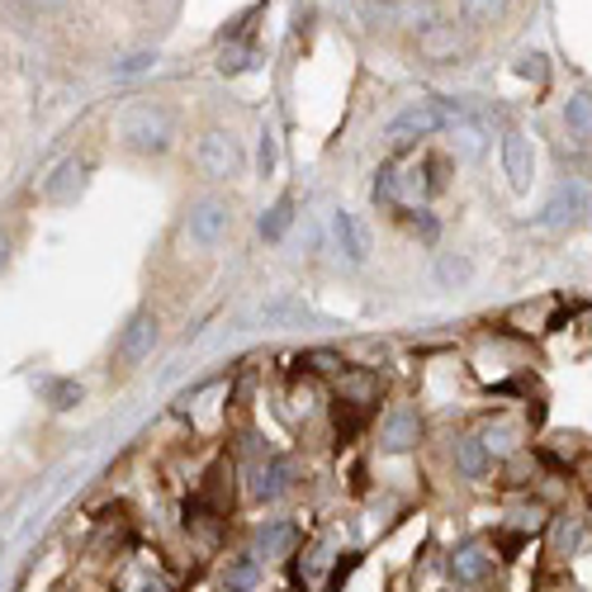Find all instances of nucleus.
I'll return each instance as SVG.
<instances>
[{
  "instance_id": "obj_1",
  "label": "nucleus",
  "mask_w": 592,
  "mask_h": 592,
  "mask_svg": "<svg viewBox=\"0 0 592 592\" xmlns=\"http://www.w3.org/2000/svg\"><path fill=\"white\" fill-rule=\"evenodd\" d=\"M176 138V124L162 104H134L124 118H118V142L138 156H162Z\"/></svg>"
},
{
  "instance_id": "obj_2",
  "label": "nucleus",
  "mask_w": 592,
  "mask_h": 592,
  "mask_svg": "<svg viewBox=\"0 0 592 592\" xmlns=\"http://www.w3.org/2000/svg\"><path fill=\"white\" fill-rule=\"evenodd\" d=\"M465 118V104H455V100H423V104H413V110H403L399 118L389 124V138L393 142H413V138H431V134H441V128H451Z\"/></svg>"
},
{
  "instance_id": "obj_3",
  "label": "nucleus",
  "mask_w": 592,
  "mask_h": 592,
  "mask_svg": "<svg viewBox=\"0 0 592 592\" xmlns=\"http://www.w3.org/2000/svg\"><path fill=\"white\" fill-rule=\"evenodd\" d=\"M194 162H200L204 176L232 180V176H242L247 156H242V142H237L228 128H209V134L200 138V152H194Z\"/></svg>"
},
{
  "instance_id": "obj_4",
  "label": "nucleus",
  "mask_w": 592,
  "mask_h": 592,
  "mask_svg": "<svg viewBox=\"0 0 592 592\" xmlns=\"http://www.w3.org/2000/svg\"><path fill=\"white\" fill-rule=\"evenodd\" d=\"M152 347H156V313L152 308H138L134 318L118 327L114 365H118V370H138V365L152 355Z\"/></svg>"
},
{
  "instance_id": "obj_5",
  "label": "nucleus",
  "mask_w": 592,
  "mask_h": 592,
  "mask_svg": "<svg viewBox=\"0 0 592 592\" xmlns=\"http://www.w3.org/2000/svg\"><path fill=\"white\" fill-rule=\"evenodd\" d=\"M232 228V209L228 200H200V204H190V214H186V237L194 247H218L223 237H228Z\"/></svg>"
},
{
  "instance_id": "obj_6",
  "label": "nucleus",
  "mask_w": 592,
  "mask_h": 592,
  "mask_svg": "<svg viewBox=\"0 0 592 592\" xmlns=\"http://www.w3.org/2000/svg\"><path fill=\"white\" fill-rule=\"evenodd\" d=\"M417 58L431 62V67H451V62L465 58V38H459L455 24H427V29H417Z\"/></svg>"
},
{
  "instance_id": "obj_7",
  "label": "nucleus",
  "mask_w": 592,
  "mask_h": 592,
  "mask_svg": "<svg viewBox=\"0 0 592 592\" xmlns=\"http://www.w3.org/2000/svg\"><path fill=\"white\" fill-rule=\"evenodd\" d=\"M417 441H423V417H417V407H393L385 417V427H379V451L407 455Z\"/></svg>"
},
{
  "instance_id": "obj_8",
  "label": "nucleus",
  "mask_w": 592,
  "mask_h": 592,
  "mask_svg": "<svg viewBox=\"0 0 592 592\" xmlns=\"http://www.w3.org/2000/svg\"><path fill=\"white\" fill-rule=\"evenodd\" d=\"M252 497H261V503H275V497H285L289 489H294V465H289L285 455H266L252 465Z\"/></svg>"
},
{
  "instance_id": "obj_9",
  "label": "nucleus",
  "mask_w": 592,
  "mask_h": 592,
  "mask_svg": "<svg viewBox=\"0 0 592 592\" xmlns=\"http://www.w3.org/2000/svg\"><path fill=\"white\" fill-rule=\"evenodd\" d=\"M583 214H588V190L564 186V190L550 194V204L536 214V223H541V228H569V223H578Z\"/></svg>"
},
{
  "instance_id": "obj_10",
  "label": "nucleus",
  "mask_w": 592,
  "mask_h": 592,
  "mask_svg": "<svg viewBox=\"0 0 592 592\" xmlns=\"http://www.w3.org/2000/svg\"><path fill=\"white\" fill-rule=\"evenodd\" d=\"M503 171H507V180H512V190H526L531 186V176H536V152H531V138L526 134H512L503 138Z\"/></svg>"
},
{
  "instance_id": "obj_11",
  "label": "nucleus",
  "mask_w": 592,
  "mask_h": 592,
  "mask_svg": "<svg viewBox=\"0 0 592 592\" xmlns=\"http://www.w3.org/2000/svg\"><path fill=\"white\" fill-rule=\"evenodd\" d=\"M86 186V162H76V156H67L58 171L48 176V186H43V200L48 204H76V194H81Z\"/></svg>"
},
{
  "instance_id": "obj_12",
  "label": "nucleus",
  "mask_w": 592,
  "mask_h": 592,
  "mask_svg": "<svg viewBox=\"0 0 592 592\" xmlns=\"http://www.w3.org/2000/svg\"><path fill=\"white\" fill-rule=\"evenodd\" d=\"M332 232H337L341 256H347L351 266H361L365 252H370V242H365V228L355 223V214H347V209H337V214H332Z\"/></svg>"
},
{
  "instance_id": "obj_13",
  "label": "nucleus",
  "mask_w": 592,
  "mask_h": 592,
  "mask_svg": "<svg viewBox=\"0 0 592 592\" xmlns=\"http://www.w3.org/2000/svg\"><path fill=\"white\" fill-rule=\"evenodd\" d=\"M493 569V555L483 545H465V550H455L451 555V578L455 583H483Z\"/></svg>"
},
{
  "instance_id": "obj_14",
  "label": "nucleus",
  "mask_w": 592,
  "mask_h": 592,
  "mask_svg": "<svg viewBox=\"0 0 592 592\" xmlns=\"http://www.w3.org/2000/svg\"><path fill=\"white\" fill-rule=\"evenodd\" d=\"M299 545V526L289 521H266L256 531V555H289Z\"/></svg>"
},
{
  "instance_id": "obj_15",
  "label": "nucleus",
  "mask_w": 592,
  "mask_h": 592,
  "mask_svg": "<svg viewBox=\"0 0 592 592\" xmlns=\"http://www.w3.org/2000/svg\"><path fill=\"white\" fill-rule=\"evenodd\" d=\"M455 469L465 479H483L489 474V451H483L479 437H455Z\"/></svg>"
},
{
  "instance_id": "obj_16",
  "label": "nucleus",
  "mask_w": 592,
  "mask_h": 592,
  "mask_svg": "<svg viewBox=\"0 0 592 592\" xmlns=\"http://www.w3.org/2000/svg\"><path fill=\"white\" fill-rule=\"evenodd\" d=\"M564 124H569V134L578 142H592V96L588 90L569 96V104H564Z\"/></svg>"
},
{
  "instance_id": "obj_17",
  "label": "nucleus",
  "mask_w": 592,
  "mask_h": 592,
  "mask_svg": "<svg viewBox=\"0 0 592 592\" xmlns=\"http://www.w3.org/2000/svg\"><path fill=\"white\" fill-rule=\"evenodd\" d=\"M81 399H86V389L76 379H48L43 385V403L52 413H72V407H81Z\"/></svg>"
},
{
  "instance_id": "obj_18",
  "label": "nucleus",
  "mask_w": 592,
  "mask_h": 592,
  "mask_svg": "<svg viewBox=\"0 0 592 592\" xmlns=\"http://www.w3.org/2000/svg\"><path fill=\"white\" fill-rule=\"evenodd\" d=\"M256 62H261V48H256V43H232V48H223L218 72H223V76H242V72H252Z\"/></svg>"
},
{
  "instance_id": "obj_19",
  "label": "nucleus",
  "mask_w": 592,
  "mask_h": 592,
  "mask_svg": "<svg viewBox=\"0 0 592 592\" xmlns=\"http://www.w3.org/2000/svg\"><path fill=\"white\" fill-rule=\"evenodd\" d=\"M459 10H465V20L474 29H489V24L507 15V0H459Z\"/></svg>"
},
{
  "instance_id": "obj_20",
  "label": "nucleus",
  "mask_w": 592,
  "mask_h": 592,
  "mask_svg": "<svg viewBox=\"0 0 592 592\" xmlns=\"http://www.w3.org/2000/svg\"><path fill=\"white\" fill-rule=\"evenodd\" d=\"M393 20L399 24H437L441 20V10H437V0H399V5H393Z\"/></svg>"
},
{
  "instance_id": "obj_21",
  "label": "nucleus",
  "mask_w": 592,
  "mask_h": 592,
  "mask_svg": "<svg viewBox=\"0 0 592 592\" xmlns=\"http://www.w3.org/2000/svg\"><path fill=\"white\" fill-rule=\"evenodd\" d=\"M289 218H294V200H289V194H280V200L270 204V214L261 218V237H266V242H280L285 228H289Z\"/></svg>"
},
{
  "instance_id": "obj_22",
  "label": "nucleus",
  "mask_w": 592,
  "mask_h": 592,
  "mask_svg": "<svg viewBox=\"0 0 592 592\" xmlns=\"http://www.w3.org/2000/svg\"><path fill=\"white\" fill-rule=\"evenodd\" d=\"M469 275H474L469 256H441V261H437V280H441L445 289H459V285H469Z\"/></svg>"
},
{
  "instance_id": "obj_23",
  "label": "nucleus",
  "mask_w": 592,
  "mask_h": 592,
  "mask_svg": "<svg viewBox=\"0 0 592 592\" xmlns=\"http://www.w3.org/2000/svg\"><path fill=\"white\" fill-rule=\"evenodd\" d=\"M261 318H266V323H308L313 313L304 304H294V299H275V304L261 308Z\"/></svg>"
},
{
  "instance_id": "obj_24",
  "label": "nucleus",
  "mask_w": 592,
  "mask_h": 592,
  "mask_svg": "<svg viewBox=\"0 0 592 592\" xmlns=\"http://www.w3.org/2000/svg\"><path fill=\"white\" fill-rule=\"evenodd\" d=\"M256 578H261L256 555H242V559H232V564H228V588H252Z\"/></svg>"
},
{
  "instance_id": "obj_25",
  "label": "nucleus",
  "mask_w": 592,
  "mask_h": 592,
  "mask_svg": "<svg viewBox=\"0 0 592 592\" xmlns=\"http://www.w3.org/2000/svg\"><path fill=\"white\" fill-rule=\"evenodd\" d=\"M545 58H541V52H521V58H517V76H526V81H536V86H541L545 81Z\"/></svg>"
},
{
  "instance_id": "obj_26",
  "label": "nucleus",
  "mask_w": 592,
  "mask_h": 592,
  "mask_svg": "<svg viewBox=\"0 0 592 592\" xmlns=\"http://www.w3.org/2000/svg\"><path fill=\"white\" fill-rule=\"evenodd\" d=\"M479 441H483V451L489 455H507L512 451V427H489Z\"/></svg>"
},
{
  "instance_id": "obj_27",
  "label": "nucleus",
  "mask_w": 592,
  "mask_h": 592,
  "mask_svg": "<svg viewBox=\"0 0 592 592\" xmlns=\"http://www.w3.org/2000/svg\"><path fill=\"white\" fill-rule=\"evenodd\" d=\"M152 62H156V52H134V58L114 62V76H138V72H148Z\"/></svg>"
},
{
  "instance_id": "obj_28",
  "label": "nucleus",
  "mask_w": 592,
  "mask_h": 592,
  "mask_svg": "<svg viewBox=\"0 0 592 592\" xmlns=\"http://www.w3.org/2000/svg\"><path fill=\"white\" fill-rule=\"evenodd\" d=\"M275 171V134L266 128V134H261V176H270Z\"/></svg>"
},
{
  "instance_id": "obj_29",
  "label": "nucleus",
  "mask_w": 592,
  "mask_h": 592,
  "mask_svg": "<svg viewBox=\"0 0 592 592\" xmlns=\"http://www.w3.org/2000/svg\"><path fill=\"white\" fill-rule=\"evenodd\" d=\"M355 564H361V555H347V559H337V569H332V578H327V588H341V583H347V574L355 569Z\"/></svg>"
},
{
  "instance_id": "obj_30",
  "label": "nucleus",
  "mask_w": 592,
  "mask_h": 592,
  "mask_svg": "<svg viewBox=\"0 0 592 592\" xmlns=\"http://www.w3.org/2000/svg\"><path fill=\"white\" fill-rule=\"evenodd\" d=\"M10 261H15V242H10V232L0 228V275L10 270Z\"/></svg>"
},
{
  "instance_id": "obj_31",
  "label": "nucleus",
  "mask_w": 592,
  "mask_h": 592,
  "mask_svg": "<svg viewBox=\"0 0 592 592\" xmlns=\"http://www.w3.org/2000/svg\"><path fill=\"white\" fill-rule=\"evenodd\" d=\"M29 5H34V10H43V15H52V10H67L72 0H29Z\"/></svg>"
},
{
  "instance_id": "obj_32",
  "label": "nucleus",
  "mask_w": 592,
  "mask_h": 592,
  "mask_svg": "<svg viewBox=\"0 0 592 592\" xmlns=\"http://www.w3.org/2000/svg\"><path fill=\"white\" fill-rule=\"evenodd\" d=\"M138 592H171V588H166V583H162V578H152V583H142V588H138Z\"/></svg>"
}]
</instances>
